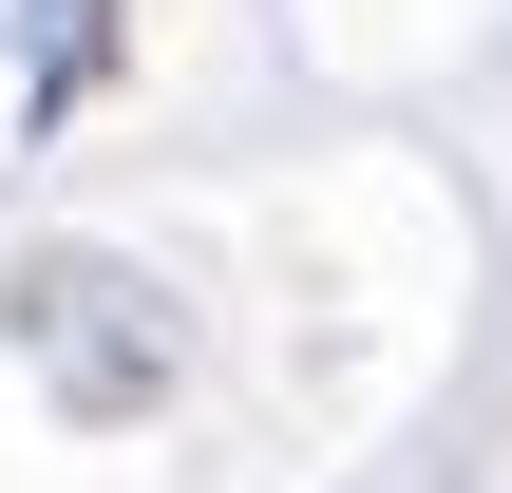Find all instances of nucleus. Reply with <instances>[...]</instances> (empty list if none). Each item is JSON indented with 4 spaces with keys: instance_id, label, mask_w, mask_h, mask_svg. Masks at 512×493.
<instances>
[{
    "instance_id": "nucleus-1",
    "label": "nucleus",
    "mask_w": 512,
    "mask_h": 493,
    "mask_svg": "<svg viewBox=\"0 0 512 493\" xmlns=\"http://www.w3.org/2000/svg\"><path fill=\"white\" fill-rule=\"evenodd\" d=\"M152 285L133 266H95V247H38L19 266V342H38V380L76 399V418H133L152 380H171V323H133Z\"/></svg>"
},
{
    "instance_id": "nucleus-2",
    "label": "nucleus",
    "mask_w": 512,
    "mask_h": 493,
    "mask_svg": "<svg viewBox=\"0 0 512 493\" xmlns=\"http://www.w3.org/2000/svg\"><path fill=\"white\" fill-rule=\"evenodd\" d=\"M0 19H19V114H57V95L114 76V0H0Z\"/></svg>"
}]
</instances>
